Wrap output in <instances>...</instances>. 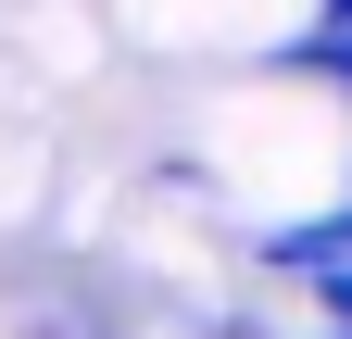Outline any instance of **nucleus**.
Wrapping results in <instances>:
<instances>
[{"label": "nucleus", "instance_id": "nucleus-2", "mask_svg": "<svg viewBox=\"0 0 352 339\" xmlns=\"http://www.w3.org/2000/svg\"><path fill=\"white\" fill-rule=\"evenodd\" d=\"M315 25H352V0H315Z\"/></svg>", "mask_w": 352, "mask_h": 339}, {"label": "nucleus", "instance_id": "nucleus-1", "mask_svg": "<svg viewBox=\"0 0 352 339\" xmlns=\"http://www.w3.org/2000/svg\"><path fill=\"white\" fill-rule=\"evenodd\" d=\"M315 314H327V339H352V264H340V277H315Z\"/></svg>", "mask_w": 352, "mask_h": 339}]
</instances>
